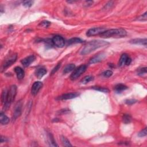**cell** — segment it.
I'll list each match as a JSON object with an SVG mask.
<instances>
[{
	"mask_svg": "<svg viewBox=\"0 0 147 147\" xmlns=\"http://www.w3.org/2000/svg\"><path fill=\"white\" fill-rule=\"evenodd\" d=\"M109 43L108 42L103 40H93L87 43L84 46L81 52V55H87L93 52L95 50H97L100 48L107 46Z\"/></svg>",
	"mask_w": 147,
	"mask_h": 147,
	"instance_id": "6da1fadb",
	"label": "cell"
},
{
	"mask_svg": "<svg viewBox=\"0 0 147 147\" xmlns=\"http://www.w3.org/2000/svg\"><path fill=\"white\" fill-rule=\"evenodd\" d=\"M127 35L126 31L123 29H111L109 30H106L100 35L101 38H121L125 37Z\"/></svg>",
	"mask_w": 147,
	"mask_h": 147,
	"instance_id": "7a4b0ae2",
	"label": "cell"
},
{
	"mask_svg": "<svg viewBox=\"0 0 147 147\" xmlns=\"http://www.w3.org/2000/svg\"><path fill=\"white\" fill-rule=\"evenodd\" d=\"M17 94V86L16 85H12L10 86V89L8 91L7 98L6 102L4 105V110H7L13 102L14 101Z\"/></svg>",
	"mask_w": 147,
	"mask_h": 147,
	"instance_id": "3957f363",
	"label": "cell"
},
{
	"mask_svg": "<svg viewBox=\"0 0 147 147\" xmlns=\"http://www.w3.org/2000/svg\"><path fill=\"white\" fill-rule=\"evenodd\" d=\"M87 69L86 65H81L79 67H78L77 69H75L72 74L70 76V79L74 81L77 79L79 77L83 74L86 71Z\"/></svg>",
	"mask_w": 147,
	"mask_h": 147,
	"instance_id": "277c9868",
	"label": "cell"
},
{
	"mask_svg": "<svg viewBox=\"0 0 147 147\" xmlns=\"http://www.w3.org/2000/svg\"><path fill=\"white\" fill-rule=\"evenodd\" d=\"M106 29L105 28H101V27H98V28H91L89 30H87L86 33V35L89 37L91 36H94L101 35V34L104 32Z\"/></svg>",
	"mask_w": 147,
	"mask_h": 147,
	"instance_id": "5b68a950",
	"label": "cell"
},
{
	"mask_svg": "<svg viewBox=\"0 0 147 147\" xmlns=\"http://www.w3.org/2000/svg\"><path fill=\"white\" fill-rule=\"evenodd\" d=\"M52 41L53 45L58 48H63L66 43L63 37L59 35H56L53 37L52 39Z\"/></svg>",
	"mask_w": 147,
	"mask_h": 147,
	"instance_id": "8992f818",
	"label": "cell"
},
{
	"mask_svg": "<svg viewBox=\"0 0 147 147\" xmlns=\"http://www.w3.org/2000/svg\"><path fill=\"white\" fill-rule=\"evenodd\" d=\"M17 58V54H13L11 55L10 57H8L6 60L4 61L3 64H2V70H5L7 69L8 67H10L11 65H12L16 61Z\"/></svg>",
	"mask_w": 147,
	"mask_h": 147,
	"instance_id": "52a82bcc",
	"label": "cell"
},
{
	"mask_svg": "<svg viewBox=\"0 0 147 147\" xmlns=\"http://www.w3.org/2000/svg\"><path fill=\"white\" fill-rule=\"evenodd\" d=\"M22 103L21 101H19L16 104L15 110H14L13 115L12 117L13 120H15L21 115V112H22Z\"/></svg>",
	"mask_w": 147,
	"mask_h": 147,
	"instance_id": "ba28073f",
	"label": "cell"
},
{
	"mask_svg": "<svg viewBox=\"0 0 147 147\" xmlns=\"http://www.w3.org/2000/svg\"><path fill=\"white\" fill-rule=\"evenodd\" d=\"M132 62V59L131 58H129L128 55L126 53H124L121 56V58L119 61V66L120 67H123L125 65L128 66Z\"/></svg>",
	"mask_w": 147,
	"mask_h": 147,
	"instance_id": "9c48e42d",
	"label": "cell"
},
{
	"mask_svg": "<svg viewBox=\"0 0 147 147\" xmlns=\"http://www.w3.org/2000/svg\"><path fill=\"white\" fill-rule=\"evenodd\" d=\"M43 83L41 82H35V83L33 84L32 86V89H31V93L33 95H36L38 94V92L40 91V90L43 87Z\"/></svg>",
	"mask_w": 147,
	"mask_h": 147,
	"instance_id": "30bf717a",
	"label": "cell"
},
{
	"mask_svg": "<svg viewBox=\"0 0 147 147\" xmlns=\"http://www.w3.org/2000/svg\"><path fill=\"white\" fill-rule=\"evenodd\" d=\"M105 54L103 53H98L97 55H95L94 56L90 59L89 63L90 64H94V63H98V62H100L101 61H102L103 59L105 58Z\"/></svg>",
	"mask_w": 147,
	"mask_h": 147,
	"instance_id": "8fae6325",
	"label": "cell"
},
{
	"mask_svg": "<svg viewBox=\"0 0 147 147\" xmlns=\"http://www.w3.org/2000/svg\"><path fill=\"white\" fill-rule=\"evenodd\" d=\"M36 57L34 55H30L21 60V63L24 67H28L30 64L35 60Z\"/></svg>",
	"mask_w": 147,
	"mask_h": 147,
	"instance_id": "7c38bea8",
	"label": "cell"
},
{
	"mask_svg": "<svg viewBox=\"0 0 147 147\" xmlns=\"http://www.w3.org/2000/svg\"><path fill=\"white\" fill-rule=\"evenodd\" d=\"M79 95V94L77 93H67V94H65L62 95L59 97V99L61 100H71V99L75 98L77 97Z\"/></svg>",
	"mask_w": 147,
	"mask_h": 147,
	"instance_id": "4fadbf2b",
	"label": "cell"
},
{
	"mask_svg": "<svg viewBox=\"0 0 147 147\" xmlns=\"http://www.w3.org/2000/svg\"><path fill=\"white\" fill-rule=\"evenodd\" d=\"M15 71L16 74L18 79L21 80L24 78L25 72L24 70L22 68L20 67H16L15 68Z\"/></svg>",
	"mask_w": 147,
	"mask_h": 147,
	"instance_id": "5bb4252c",
	"label": "cell"
},
{
	"mask_svg": "<svg viewBox=\"0 0 147 147\" xmlns=\"http://www.w3.org/2000/svg\"><path fill=\"white\" fill-rule=\"evenodd\" d=\"M146 39H135L130 41V43L134 44H140L146 47Z\"/></svg>",
	"mask_w": 147,
	"mask_h": 147,
	"instance_id": "9a60e30c",
	"label": "cell"
},
{
	"mask_svg": "<svg viewBox=\"0 0 147 147\" xmlns=\"http://www.w3.org/2000/svg\"><path fill=\"white\" fill-rule=\"evenodd\" d=\"M47 70L44 68H40L36 70V76L38 79H41L43 78L44 76L47 74Z\"/></svg>",
	"mask_w": 147,
	"mask_h": 147,
	"instance_id": "2e32d148",
	"label": "cell"
},
{
	"mask_svg": "<svg viewBox=\"0 0 147 147\" xmlns=\"http://www.w3.org/2000/svg\"><path fill=\"white\" fill-rule=\"evenodd\" d=\"M9 118L2 112L0 114V123L2 125H7L9 123Z\"/></svg>",
	"mask_w": 147,
	"mask_h": 147,
	"instance_id": "e0dca14e",
	"label": "cell"
},
{
	"mask_svg": "<svg viewBox=\"0 0 147 147\" xmlns=\"http://www.w3.org/2000/svg\"><path fill=\"white\" fill-rule=\"evenodd\" d=\"M127 89H128V87L125 85H124L123 84H118L114 87L115 91L118 93L123 92V91L126 90Z\"/></svg>",
	"mask_w": 147,
	"mask_h": 147,
	"instance_id": "ac0fdd59",
	"label": "cell"
},
{
	"mask_svg": "<svg viewBox=\"0 0 147 147\" xmlns=\"http://www.w3.org/2000/svg\"><path fill=\"white\" fill-rule=\"evenodd\" d=\"M75 68V64H68L67 66L64 67V69L63 70V73L64 74H68L70 72H71L72 71L74 70Z\"/></svg>",
	"mask_w": 147,
	"mask_h": 147,
	"instance_id": "d6986e66",
	"label": "cell"
},
{
	"mask_svg": "<svg viewBox=\"0 0 147 147\" xmlns=\"http://www.w3.org/2000/svg\"><path fill=\"white\" fill-rule=\"evenodd\" d=\"M48 142L50 143V145L52 146H58V145L56 144L55 141L54 140L52 134L51 133H48Z\"/></svg>",
	"mask_w": 147,
	"mask_h": 147,
	"instance_id": "ffe728a7",
	"label": "cell"
},
{
	"mask_svg": "<svg viewBox=\"0 0 147 147\" xmlns=\"http://www.w3.org/2000/svg\"><path fill=\"white\" fill-rule=\"evenodd\" d=\"M83 41L82 40H81L79 38H75L71 39L70 40L68 41V44L69 45H71L73 44H77V43H83Z\"/></svg>",
	"mask_w": 147,
	"mask_h": 147,
	"instance_id": "44dd1931",
	"label": "cell"
},
{
	"mask_svg": "<svg viewBox=\"0 0 147 147\" xmlns=\"http://www.w3.org/2000/svg\"><path fill=\"white\" fill-rule=\"evenodd\" d=\"M123 121L124 124H128L132 121V117L130 114H124L123 117Z\"/></svg>",
	"mask_w": 147,
	"mask_h": 147,
	"instance_id": "7402d4cb",
	"label": "cell"
},
{
	"mask_svg": "<svg viewBox=\"0 0 147 147\" xmlns=\"http://www.w3.org/2000/svg\"><path fill=\"white\" fill-rule=\"evenodd\" d=\"M93 79H94V77H92L91 75H87L85 77H84L81 80V82L82 84H86L92 81Z\"/></svg>",
	"mask_w": 147,
	"mask_h": 147,
	"instance_id": "603a6c76",
	"label": "cell"
},
{
	"mask_svg": "<svg viewBox=\"0 0 147 147\" xmlns=\"http://www.w3.org/2000/svg\"><path fill=\"white\" fill-rule=\"evenodd\" d=\"M61 140H62V144H63V145L64 146H72V145L70 143L69 140H68L66 137H65L64 136H62Z\"/></svg>",
	"mask_w": 147,
	"mask_h": 147,
	"instance_id": "cb8c5ba5",
	"label": "cell"
},
{
	"mask_svg": "<svg viewBox=\"0 0 147 147\" xmlns=\"http://www.w3.org/2000/svg\"><path fill=\"white\" fill-rule=\"evenodd\" d=\"M7 93H8V91H7L6 90H4L2 93L1 101H2V103L4 105L5 103V102H6L7 98Z\"/></svg>",
	"mask_w": 147,
	"mask_h": 147,
	"instance_id": "d4e9b609",
	"label": "cell"
},
{
	"mask_svg": "<svg viewBox=\"0 0 147 147\" xmlns=\"http://www.w3.org/2000/svg\"><path fill=\"white\" fill-rule=\"evenodd\" d=\"M93 89L95 90H97V91L103 92V93H108L109 91V90L106 88H104V87H98V86L93 87Z\"/></svg>",
	"mask_w": 147,
	"mask_h": 147,
	"instance_id": "484cf974",
	"label": "cell"
},
{
	"mask_svg": "<svg viewBox=\"0 0 147 147\" xmlns=\"http://www.w3.org/2000/svg\"><path fill=\"white\" fill-rule=\"evenodd\" d=\"M102 75L104 77L109 78L113 75V71L112 70H106L102 73Z\"/></svg>",
	"mask_w": 147,
	"mask_h": 147,
	"instance_id": "4316f807",
	"label": "cell"
},
{
	"mask_svg": "<svg viewBox=\"0 0 147 147\" xmlns=\"http://www.w3.org/2000/svg\"><path fill=\"white\" fill-rule=\"evenodd\" d=\"M137 74L138 75H140V76H143L144 74H146V67H143V68H141V69H138Z\"/></svg>",
	"mask_w": 147,
	"mask_h": 147,
	"instance_id": "83f0119b",
	"label": "cell"
},
{
	"mask_svg": "<svg viewBox=\"0 0 147 147\" xmlns=\"http://www.w3.org/2000/svg\"><path fill=\"white\" fill-rule=\"evenodd\" d=\"M33 1H25L22 2V5L25 8H29L33 5Z\"/></svg>",
	"mask_w": 147,
	"mask_h": 147,
	"instance_id": "f1b7e54d",
	"label": "cell"
},
{
	"mask_svg": "<svg viewBox=\"0 0 147 147\" xmlns=\"http://www.w3.org/2000/svg\"><path fill=\"white\" fill-rule=\"evenodd\" d=\"M146 128H144L143 130H142L140 132H139L138 133V136L140 137H145L146 136Z\"/></svg>",
	"mask_w": 147,
	"mask_h": 147,
	"instance_id": "f546056e",
	"label": "cell"
},
{
	"mask_svg": "<svg viewBox=\"0 0 147 147\" xmlns=\"http://www.w3.org/2000/svg\"><path fill=\"white\" fill-rule=\"evenodd\" d=\"M51 25V22L48 21H43L40 24V25L44 28H48Z\"/></svg>",
	"mask_w": 147,
	"mask_h": 147,
	"instance_id": "4dcf8cb0",
	"label": "cell"
},
{
	"mask_svg": "<svg viewBox=\"0 0 147 147\" xmlns=\"http://www.w3.org/2000/svg\"><path fill=\"white\" fill-rule=\"evenodd\" d=\"M60 66H61V63H59L54 68H53V69L52 70V72H51V74H55L59 69H60Z\"/></svg>",
	"mask_w": 147,
	"mask_h": 147,
	"instance_id": "1f68e13d",
	"label": "cell"
},
{
	"mask_svg": "<svg viewBox=\"0 0 147 147\" xmlns=\"http://www.w3.org/2000/svg\"><path fill=\"white\" fill-rule=\"evenodd\" d=\"M147 19V16H146V12H145L142 15L138 17V20L140 21H146Z\"/></svg>",
	"mask_w": 147,
	"mask_h": 147,
	"instance_id": "d6a6232c",
	"label": "cell"
},
{
	"mask_svg": "<svg viewBox=\"0 0 147 147\" xmlns=\"http://www.w3.org/2000/svg\"><path fill=\"white\" fill-rule=\"evenodd\" d=\"M125 102L127 105H133L136 102H137V101L133 100V99H130V100H126Z\"/></svg>",
	"mask_w": 147,
	"mask_h": 147,
	"instance_id": "836d02e7",
	"label": "cell"
},
{
	"mask_svg": "<svg viewBox=\"0 0 147 147\" xmlns=\"http://www.w3.org/2000/svg\"><path fill=\"white\" fill-rule=\"evenodd\" d=\"M6 141H7V138H5V137L1 136V143H4V142H6Z\"/></svg>",
	"mask_w": 147,
	"mask_h": 147,
	"instance_id": "e575fe53",
	"label": "cell"
}]
</instances>
